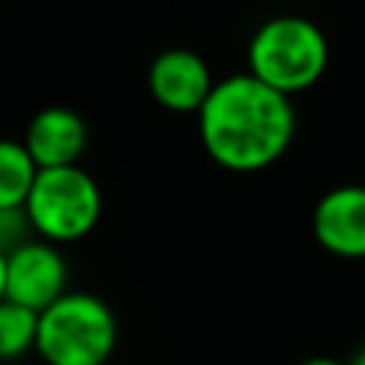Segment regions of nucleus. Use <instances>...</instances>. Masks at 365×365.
<instances>
[{
	"label": "nucleus",
	"instance_id": "f257e3e1",
	"mask_svg": "<svg viewBox=\"0 0 365 365\" xmlns=\"http://www.w3.org/2000/svg\"><path fill=\"white\" fill-rule=\"evenodd\" d=\"M205 154L225 171L251 174L274 165L294 143L297 108L248 71L214 83L197 111Z\"/></svg>",
	"mask_w": 365,
	"mask_h": 365
},
{
	"label": "nucleus",
	"instance_id": "ddd939ff",
	"mask_svg": "<svg viewBox=\"0 0 365 365\" xmlns=\"http://www.w3.org/2000/svg\"><path fill=\"white\" fill-rule=\"evenodd\" d=\"M0 299H6V254H0Z\"/></svg>",
	"mask_w": 365,
	"mask_h": 365
},
{
	"label": "nucleus",
	"instance_id": "9d476101",
	"mask_svg": "<svg viewBox=\"0 0 365 365\" xmlns=\"http://www.w3.org/2000/svg\"><path fill=\"white\" fill-rule=\"evenodd\" d=\"M37 345V311L0 299V362H17Z\"/></svg>",
	"mask_w": 365,
	"mask_h": 365
},
{
	"label": "nucleus",
	"instance_id": "1a4fd4ad",
	"mask_svg": "<svg viewBox=\"0 0 365 365\" xmlns=\"http://www.w3.org/2000/svg\"><path fill=\"white\" fill-rule=\"evenodd\" d=\"M37 171L23 140L0 137V208H23Z\"/></svg>",
	"mask_w": 365,
	"mask_h": 365
},
{
	"label": "nucleus",
	"instance_id": "9b49d317",
	"mask_svg": "<svg viewBox=\"0 0 365 365\" xmlns=\"http://www.w3.org/2000/svg\"><path fill=\"white\" fill-rule=\"evenodd\" d=\"M31 237L34 231L26 217V208H0V254H11Z\"/></svg>",
	"mask_w": 365,
	"mask_h": 365
},
{
	"label": "nucleus",
	"instance_id": "4468645a",
	"mask_svg": "<svg viewBox=\"0 0 365 365\" xmlns=\"http://www.w3.org/2000/svg\"><path fill=\"white\" fill-rule=\"evenodd\" d=\"M348 365H365V345H362V348L356 351V356H354V359H351Z\"/></svg>",
	"mask_w": 365,
	"mask_h": 365
},
{
	"label": "nucleus",
	"instance_id": "f03ea898",
	"mask_svg": "<svg viewBox=\"0 0 365 365\" xmlns=\"http://www.w3.org/2000/svg\"><path fill=\"white\" fill-rule=\"evenodd\" d=\"M328 60L331 48L322 29L299 14H277L265 20L248 43V74L285 97L317 86Z\"/></svg>",
	"mask_w": 365,
	"mask_h": 365
},
{
	"label": "nucleus",
	"instance_id": "39448f33",
	"mask_svg": "<svg viewBox=\"0 0 365 365\" xmlns=\"http://www.w3.org/2000/svg\"><path fill=\"white\" fill-rule=\"evenodd\" d=\"M63 294H68V265L60 245L31 237L6 254V299L40 314Z\"/></svg>",
	"mask_w": 365,
	"mask_h": 365
},
{
	"label": "nucleus",
	"instance_id": "0eeeda50",
	"mask_svg": "<svg viewBox=\"0 0 365 365\" xmlns=\"http://www.w3.org/2000/svg\"><path fill=\"white\" fill-rule=\"evenodd\" d=\"M314 240L334 257L365 259V185H336L311 214Z\"/></svg>",
	"mask_w": 365,
	"mask_h": 365
},
{
	"label": "nucleus",
	"instance_id": "20e7f679",
	"mask_svg": "<svg viewBox=\"0 0 365 365\" xmlns=\"http://www.w3.org/2000/svg\"><path fill=\"white\" fill-rule=\"evenodd\" d=\"M23 208L34 237L66 245L94 231L103 214V194L97 180L80 165L40 168Z\"/></svg>",
	"mask_w": 365,
	"mask_h": 365
},
{
	"label": "nucleus",
	"instance_id": "7ed1b4c3",
	"mask_svg": "<svg viewBox=\"0 0 365 365\" xmlns=\"http://www.w3.org/2000/svg\"><path fill=\"white\" fill-rule=\"evenodd\" d=\"M117 334L108 302L86 291H68L37 314L34 354L46 365H108Z\"/></svg>",
	"mask_w": 365,
	"mask_h": 365
},
{
	"label": "nucleus",
	"instance_id": "423d86ee",
	"mask_svg": "<svg viewBox=\"0 0 365 365\" xmlns=\"http://www.w3.org/2000/svg\"><path fill=\"white\" fill-rule=\"evenodd\" d=\"M148 91L154 103L174 114H197L214 88L205 57L191 48H165L148 66Z\"/></svg>",
	"mask_w": 365,
	"mask_h": 365
},
{
	"label": "nucleus",
	"instance_id": "6e6552de",
	"mask_svg": "<svg viewBox=\"0 0 365 365\" xmlns=\"http://www.w3.org/2000/svg\"><path fill=\"white\" fill-rule=\"evenodd\" d=\"M23 145L37 168L80 165L88 145V125L68 106H46L29 120Z\"/></svg>",
	"mask_w": 365,
	"mask_h": 365
},
{
	"label": "nucleus",
	"instance_id": "f8f14e48",
	"mask_svg": "<svg viewBox=\"0 0 365 365\" xmlns=\"http://www.w3.org/2000/svg\"><path fill=\"white\" fill-rule=\"evenodd\" d=\"M299 365H345V362H339V359H334V356H308V359H302Z\"/></svg>",
	"mask_w": 365,
	"mask_h": 365
}]
</instances>
